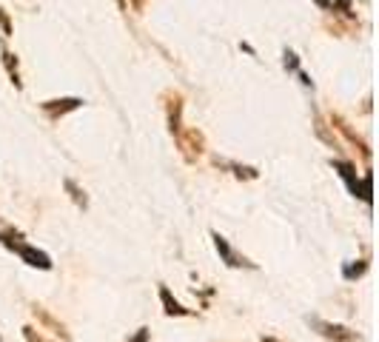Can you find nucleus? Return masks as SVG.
<instances>
[{
	"mask_svg": "<svg viewBox=\"0 0 379 342\" xmlns=\"http://www.w3.org/2000/svg\"><path fill=\"white\" fill-rule=\"evenodd\" d=\"M0 57H4V66H6V71H9V77H12V83H15V89H23L20 71H18V57H15L9 49H0Z\"/></svg>",
	"mask_w": 379,
	"mask_h": 342,
	"instance_id": "obj_10",
	"label": "nucleus"
},
{
	"mask_svg": "<svg viewBox=\"0 0 379 342\" xmlns=\"http://www.w3.org/2000/svg\"><path fill=\"white\" fill-rule=\"evenodd\" d=\"M63 186H66L69 197L74 200V205H80V208H89V197H86V191H83V189H80L74 180H69V177H66V180H63Z\"/></svg>",
	"mask_w": 379,
	"mask_h": 342,
	"instance_id": "obj_11",
	"label": "nucleus"
},
{
	"mask_svg": "<svg viewBox=\"0 0 379 342\" xmlns=\"http://www.w3.org/2000/svg\"><path fill=\"white\" fill-rule=\"evenodd\" d=\"M177 146H180V151H183V157L188 160V163H194L200 154H202V149H205V140H202V135L197 132V128H183V132L177 135Z\"/></svg>",
	"mask_w": 379,
	"mask_h": 342,
	"instance_id": "obj_4",
	"label": "nucleus"
},
{
	"mask_svg": "<svg viewBox=\"0 0 379 342\" xmlns=\"http://www.w3.org/2000/svg\"><path fill=\"white\" fill-rule=\"evenodd\" d=\"M168 128H172L174 137L183 132V97L180 95H174V100L168 103Z\"/></svg>",
	"mask_w": 379,
	"mask_h": 342,
	"instance_id": "obj_8",
	"label": "nucleus"
},
{
	"mask_svg": "<svg viewBox=\"0 0 379 342\" xmlns=\"http://www.w3.org/2000/svg\"><path fill=\"white\" fill-rule=\"evenodd\" d=\"M80 106H83L80 97H60V100H46V103H40V111H43V114L55 123V120H60L63 114H69V111H74V109H80Z\"/></svg>",
	"mask_w": 379,
	"mask_h": 342,
	"instance_id": "obj_5",
	"label": "nucleus"
},
{
	"mask_svg": "<svg viewBox=\"0 0 379 342\" xmlns=\"http://www.w3.org/2000/svg\"><path fill=\"white\" fill-rule=\"evenodd\" d=\"M149 336H151V331H149V328H137V334H135L129 342H149Z\"/></svg>",
	"mask_w": 379,
	"mask_h": 342,
	"instance_id": "obj_19",
	"label": "nucleus"
},
{
	"mask_svg": "<svg viewBox=\"0 0 379 342\" xmlns=\"http://www.w3.org/2000/svg\"><path fill=\"white\" fill-rule=\"evenodd\" d=\"M317 135H319V137H322V140H325L328 146H333V149L340 146V143H336V137H333V135H328V125H325V123H322L319 117H317Z\"/></svg>",
	"mask_w": 379,
	"mask_h": 342,
	"instance_id": "obj_15",
	"label": "nucleus"
},
{
	"mask_svg": "<svg viewBox=\"0 0 379 342\" xmlns=\"http://www.w3.org/2000/svg\"><path fill=\"white\" fill-rule=\"evenodd\" d=\"M285 69L288 71H300V57L294 55L291 49H285Z\"/></svg>",
	"mask_w": 379,
	"mask_h": 342,
	"instance_id": "obj_16",
	"label": "nucleus"
},
{
	"mask_svg": "<svg viewBox=\"0 0 379 342\" xmlns=\"http://www.w3.org/2000/svg\"><path fill=\"white\" fill-rule=\"evenodd\" d=\"M132 6H135V9L140 12V9H143V0H132Z\"/></svg>",
	"mask_w": 379,
	"mask_h": 342,
	"instance_id": "obj_21",
	"label": "nucleus"
},
{
	"mask_svg": "<svg viewBox=\"0 0 379 342\" xmlns=\"http://www.w3.org/2000/svg\"><path fill=\"white\" fill-rule=\"evenodd\" d=\"M300 80H303V86H308V89H311V86H314V83H311V77H308L305 71H300Z\"/></svg>",
	"mask_w": 379,
	"mask_h": 342,
	"instance_id": "obj_20",
	"label": "nucleus"
},
{
	"mask_svg": "<svg viewBox=\"0 0 379 342\" xmlns=\"http://www.w3.org/2000/svg\"><path fill=\"white\" fill-rule=\"evenodd\" d=\"M331 123H333L336 128H340V132H343V135H345L351 143H357V146L362 149V154H365V157H371V149H368V143H365V140L357 135V132H354V128H351V125H348V123H345L340 114H331Z\"/></svg>",
	"mask_w": 379,
	"mask_h": 342,
	"instance_id": "obj_9",
	"label": "nucleus"
},
{
	"mask_svg": "<svg viewBox=\"0 0 379 342\" xmlns=\"http://www.w3.org/2000/svg\"><path fill=\"white\" fill-rule=\"evenodd\" d=\"M365 271H368V260H357V263H348V266L343 268V277H345V280H359Z\"/></svg>",
	"mask_w": 379,
	"mask_h": 342,
	"instance_id": "obj_14",
	"label": "nucleus"
},
{
	"mask_svg": "<svg viewBox=\"0 0 379 342\" xmlns=\"http://www.w3.org/2000/svg\"><path fill=\"white\" fill-rule=\"evenodd\" d=\"M0 29H4V34H6V37L12 34V20H9V15H6L4 9H0Z\"/></svg>",
	"mask_w": 379,
	"mask_h": 342,
	"instance_id": "obj_18",
	"label": "nucleus"
},
{
	"mask_svg": "<svg viewBox=\"0 0 379 342\" xmlns=\"http://www.w3.org/2000/svg\"><path fill=\"white\" fill-rule=\"evenodd\" d=\"M308 325H311L322 339H328V342H357V339H359L357 331H351V328H345V325H336V322H325V320H319L317 314L308 317Z\"/></svg>",
	"mask_w": 379,
	"mask_h": 342,
	"instance_id": "obj_2",
	"label": "nucleus"
},
{
	"mask_svg": "<svg viewBox=\"0 0 379 342\" xmlns=\"http://www.w3.org/2000/svg\"><path fill=\"white\" fill-rule=\"evenodd\" d=\"M23 336H26V342H49L46 336H40V334H37L32 325H26V328H23Z\"/></svg>",
	"mask_w": 379,
	"mask_h": 342,
	"instance_id": "obj_17",
	"label": "nucleus"
},
{
	"mask_svg": "<svg viewBox=\"0 0 379 342\" xmlns=\"http://www.w3.org/2000/svg\"><path fill=\"white\" fill-rule=\"evenodd\" d=\"M223 165H228L234 171V177H240V180H257L260 177V171L254 165H240V163H223Z\"/></svg>",
	"mask_w": 379,
	"mask_h": 342,
	"instance_id": "obj_13",
	"label": "nucleus"
},
{
	"mask_svg": "<svg viewBox=\"0 0 379 342\" xmlns=\"http://www.w3.org/2000/svg\"><path fill=\"white\" fill-rule=\"evenodd\" d=\"M260 342H280V339H274V336H263Z\"/></svg>",
	"mask_w": 379,
	"mask_h": 342,
	"instance_id": "obj_22",
	"label": "nucleus"
},
{
	"mask_svg": "<svg viewBox=\"0 0 379 342\" xmlns=\"http://www.w3.org/2000/svg\"><path fill=\"white\" fill-rule=\"evenodd\" d=\"M212 240H214V248L220 254V260L228 266V268H257V263H251L248 256H242L240 251L231 248V242L220 234V231H212Z\"/></svg>",
	"mask_w": 379,
	"mask_h": 342,
	"instance_id": "obj_3",
	"label": "nucleus"
},
{
	"mask_svg": "<svg viewBox=\"0 0 379 342\" xmlns=\"http://www.w3.org/2000/svg\"><path fill=\"white\" fill-rule=\"evenodd\" d=\"M0 342H4V336H0Z\"/></svg>",
	"mask_w": 379,
	"mask_h": 342,
	"instance_id": "obj_23",
	"label": "nucleus"
},
{
	"mask_svg": "<svg viewBox=\"0 0 379 342\" xmlns=\"http://www.w3.org/2000/svg\"><path fill=\"white\" fill-rule=\"evenodd\" d=\"M331 165L340 171V177L345 180V186H348V191L354 194V197H359V191H362V180L357 177V165L354 163H348V160H331Z\"/></svg>",
	"mask_w": 379,
	"mask_h": 342,
	"instance_id": "obj_6",
	"label": "nucleus"
},
{
	"mask_svg": "<svg viewBox=\"0 0 379 342\" xmlns=\"http://www.w3.org/2000/svg\"><path fill=\"white\" fill-rule=\"evenodd\" d=\"M34 317H37V320H40V322H43V325H46V328H52V331H55V334H60V336H63V339H69V331H66V328H63V325H60V322H57V320H55V317H52V314H46V311H43V308H34Z\"/></svg>",
	"mask_w": 379,
	"mask_h": 342,
	"instance_id": "obj_12",
	"label": "nucleus"
},
{
	"mask_svg": "<svg viewBox=\"0 0 379 342\" xmlns=\"http://www.w3.org/2000/svg\"><path fill=\"white\" fill-rule=\"evenodd\" d=\"M0 242H4L6 248H12L26 266L40 268V271H52V256H49L46 251H40V248L23 242V234H20V231H15V228L0 231Z\"/></svg>",
	"mask_w": 379,
	"mask_h": 342,
	"instance_id": "obj_1",
	"label": "nucleus"
},
{
	"mask_svg": "<svg viewBox=\"0 0 379 342\" xmlns=\"http://www.w3.org/2000/svg\"><path fill=\"white\" fill-rule=\"evenodd\" d=\"M160 303H163V311H165V317H191L194 311L191 308H186L180 299H174V294L168 291V285H160Z\"/></svg>",
	"mask_w": 379,
	"mask_h": 342,
	"instance_id": "obj_7",
	"label": "nucleus"
}]
</instances>
